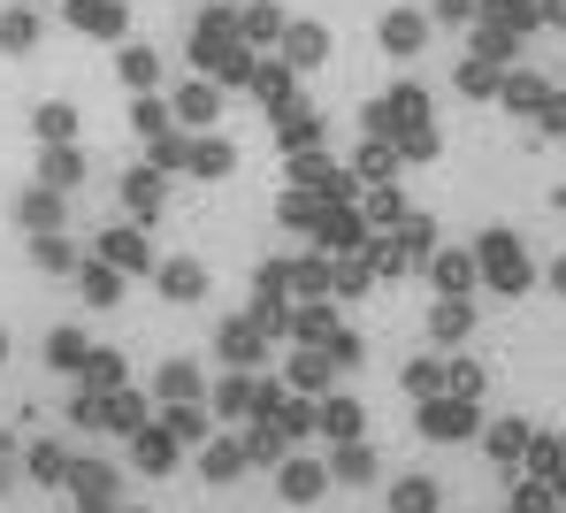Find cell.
Listing matches in <instances>:
<instances>
[{"instance_id":"2","label":"cell","mask_w":566,"mask_h":513,"mask_svg":"<svg viewBox=\"0 0 566 513\" xmlns=\"http://www.w3.org/2000/svg\"><path fill=\"white\" fill-rule=\"evenodd\" d=\"M382 39H390L398 54H413V46H421V23H413V15H390V23H382Z\"/></svg>"},{"instance_id":"1","label":"cell","mask_w":566,"mask_h":513,"mask_svg":"<svg viewBox=\"0 0 566 513\" xmlns=\"http://www.w3.org/2000/svg\"><path fill=\"white\" fill-rule=\"evenodd\" d=\"M31 39H39V23H31V15H0V46H8V54H23Z\"/></svg>"},{"instance_id":"3","label":"cell","mask_w":566,"mask_h":513,"mask_svg":"<svg viewBox=\"0 0 566 513\" xmlns=\"http://www.w3.org/2000/svg\"><path fill=\"white\" fill-rule=\"evenodd\" d=\"M77 23H93V31H115V23H123V8H107V0H77Z\"/></svg>"},{"instance_id":"4","label":"cell","mask_w":566,"mask_h":513,"mask_svg":"<svg viewBox=\"0 0 566 513\" xmlns=\"http://www.w3.org/2000/svg\"><path fill=\"white\" fill-rule=\"evenodd\" d=\"M23 222H62V207H54V192H31V200H23Z\"/></svg>"}]
</instances>
